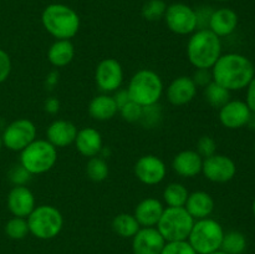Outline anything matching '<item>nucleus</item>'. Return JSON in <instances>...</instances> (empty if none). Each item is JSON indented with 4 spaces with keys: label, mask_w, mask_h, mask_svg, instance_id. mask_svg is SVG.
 <instances>
[{
    "label": "nucleus",
    "mask_w": 255,
    "mask_h": 254,
    "mask_svg": "<svg viewBox=\"0 0 255 254\" xmlns=\"http://www.w3.org/2000/svg\"><path fill=\"white\" fill-rule=\"evenodd\" d=\"M211 71L213 81L231 92L247 89L255 76L253 62L238 52L222 54Z\"/></svg>",
    "instance_id": "obj_1"
},
{
    "label": "nucleus",
    "mask_w": 255,
    "mask_h": 254,
    "mask_svg": "<svg viewBox=\"0 0 255 254\" xmlns=\"http://www.w3.org/2000/svg\"><path fill=\"white\" fill-rule=\"evenodd\" d=\"M187 59L196 69H212L222 55V40L209 29H197L187 42Z\"/></svg>",
    "instance_id": "obj_2"
},
{
    "label": "nucleus",
    "mask_w": 255,
    "mask_h": 254,
    "mask_svg": "<svg viewBox=\"0 0 255 254\" xmlns=\"http://www.w3.org/2000/svg\"><path fill=\"white\" fill-rule=\"evenodd\" d=\"M44 29L56 40H71L80 30V16L72 7L60 2L47 5L41 14Z\"/></svg>",
    "instance_id": "obj_3"
},
{
    "label": "nucleus",
    "mask_w": 255,
    "mask_h": 254,
    "mask_svg": "<svg viewBox=\"0 0 255 254\" xmlns=\"http://www.w3.org/2000/svg\"><path fill=\"white\" fill-rule=\"evenodd\" d=\"M127 92L129 99L139 106L156 105L163 95V81L153 70L141 69L129 80Z\"/></svg>",
    "instance_id": "obj_4"
},
{
    "label": "nucleus",
    "mask_w": 255,
    "mask_h": 254,
    "mask_svg": "<svg viewBox=\"0 0 255 254\" xmlns=\"http://www.w3.org/2000/svg\"><path fill=\"white\" fill-rule=\"evenodd\" d=\"M56 162L57 148L47 139L36 138L20 152V164L32 176L46 173Z\"/></svg>",
    "instance_id": "obj_5"
},
{
    "label": "nucleus",
    "mask_w": 255,
    "mask_h": 254,
    "mask_svg": "<svg viewBox=\"0 0 255 254\" xmlns=\"http://www.w3.org/2000/svg\"><path fill=\"white\" fill-rule=\"evenodd\" d=\"M223 237L224 231L222 224L208 217L194 221L187 241L197 254H211L221 251Z\"/></svg>",
    "instance_id": "obj_6"
},
{
    "label": "nucleus",
    "mask_w": 255,
    "mask_h": 254,
    "mask_svg": "<svg viewBox=\"0 0 255 254\" xmlns=\"http://www.w3.org/2000/svg\"><path fill=\"white\" fill-rule=\"evenodd\" d=\"M26 221L30 234L42 241L57 237L64 227V217L61 212L51 204L35 207Z\"/></svg>",
    "instance_id": "obj_7"
},
{
    "label": "nucleus",
    "mask_w": 255,
    "mask_h": 254,
    "mask_svg": "<svg viewBox=\"0 0 255 254\" xmlns=\"http://www.w3.org/2000/svg\"><path fill=\"white\" fill-rule=\"evenodd\" d=\"M194 219L184 207H166L156 228L166 242L187 241Z\"/></svg>",
    "instance_id": "obj_8"
},
{
    "label": "nucleus",
    "mask_w": 255,
    "mask_h": 254,
    "mask_svg": "<svg viewBox=\"0 0 255 254\" xmlns=\"http://www.w3.org/2000/svg\"><path fill=\"white\" fill-rule=\"evenodd\" d=\"M1 138L2 144L7 149L21 152L25 147L36 139V126L27 119H17L5 127Z\"/></svg>",
    "instance_id": "obj_9"
},
{
    "label": "nucleus",
    "mask_w": 255,
    "mask_h": 254,
    "mask_svg": "<svg viewBox=\"0 0 255 254\" xmlns=\"http://www.w3.org/2000/svg\"><path fill=\"white\" fill-rule=\"evenodd\" d=\"M163 19L167 27L177 35H191L198 29L196 10L184 2L168 5Z\"/></svg>",
    "instance_id": "obj_10"
},
{
    "label": "nucleus",
    "mask_w": 255,
    "mask_h": 254,
    "mask_svg": "<svg viewBox=\"0 0 255 254\" xmlns=\"http://www.w3.org/2000/svg\"><path fill=\"white\" fill-rule=\"evenodd\" d=\"M95 81L97 87L105 94L121 89L124 82V69L120 61L114 57L101 60L95 70Z\"/></svg>",
    "instance_id": "obj_11"
},
{
    "label": "nucleus",
    "mask_w": 255,
    "mask_h": 254,
    "mask_svg": "<svg viewBox=\"0 0 255 254\" xmlns=\"http://www.w3.org/2000/svg\"><path fill=\"white\" fill-rule=\"evenodd\" d=\"M202 173L213 183H227L236 177L237 164L226 154L214 153L213 156L203 158Z\"/></svg>",
    "instance_id": "obj_12"
},
{
    "label": "nucleus",
    "mask_w": 255,
    "mask_h": 254,
    "mask_svg": "<svg viewBox=\"0 0 255 254\" xmlns=\"http://www.w3.org/2000/svg\"><path fill=\"white\" fill-rule=\"evenodd\" d=\"M133 172L141 183L147 186H156L166 178L167 167L159 157L154 154H144L137 159Z\"/></svg>",
    "instance_id": "obj_13"
},
{
    "label": "nucleus",
    "mask_w": 255,
    "mask_h": 254,
    "mask_svg": "<svg viewBox=\"0 0 255 254\" xmlns=\"http://www.w3.org/2000/svg\"><path fill=\"white\" fill-rule=\"evenodd\" d=\"M251 116L252 111L248 105L242 100H229L219 109V121L228 129H238L247 126Z\"/></svg>",
    "instance_id": "obj_14"
},
{
    "label": "nucleus",
    "mask_w": 255,
    "mask_h": 254,
    "mask_svg": "<svg viewBox=\"0 0 255 254\" xmlns=\"http://www.w3.org/2000/svg\"><path fill=\"white\" fill-rule=\"evenodd\" d=\"M166 241L156 227H141L132 237L133 254H161Z\"/></svg>",
    "instance_id": "obj_15"
},
{
    "label": "nucleus",
    "mask_w": 255,
    "mask_h": 254,
    "mask_svg": "<svg viewBox=\"0 0 255 254\" xmlns=\"http://www.w3.org/2000/svg\"><path fill=\"white\" fill-rule=\"evenodd\" d=\"M6 206L14 217L27 218L36 207L35 196L26 186H14L6 197Z\"/></svg>",
    "instance_id": "obj_16"
},
{
    "label": "nucleus",
    "mask_w": 255,
    "mask_h": 254,
    "mask_svg": "<svg viewBox=\"0 0 255 254\" xmlns=\"http://www.w3.org/2000/svg\"><path fill=\"white\" fill-rule=\"evenodd\" d=\"M197 85L191 76L176 77L167 87V99L173 106H184L189 104L197 95Z\"/></svg>",
    "instance_id": "obj_17"
},
{
    "label": "nucleus",
    "mask_w": 255,
    "mask_h": 254,
    "mask_svg": "<svg viewBox=\"0 0 255 254\" xmlns=\"http://www.w3.org/2000/svg\"><path fill=\"white\" fill-rule=\"evenodd\" d=\"M77 127L67 120H55L46 129V139L56 148H64L75 142Z\"/></svg>",
    "instance_id": "obj_18"
},
{
    "label": "nucleus",
    "mask_w": 255,
    "mask_h": 254,
    "mask_svg": "<svg viewBox=\"0 0 255 254\" xmlns=\"http://www.w3.org/2000/svg\"><path fill=\"white\" fill-rule=\"evenodd\" d=\"M203 158L196 149H184L177 153L172 161V168L178 176L183 178H193L202 173Z\"/></svg>",
    "instance_id": "obj_19"
},
{
    "label": "nucleus",
    "mask_w": 255,
    "mask_h": 254,
    "mask_svg": "<svg viewBox=\"0 0 255 254\" xmlns=\"http://www.w3.org/2000/svg\"><path fill=\"white\" fill-rule=\"evenodd\" d=\"M74 143L79 153L89 158L99 156L104 147L101 133L94 127H84L79 129Z\"/></svg>",
    "instance_id": "obj_20"
},
{
    "label": "nucleus",
    "mask_w": 255,
    "mask_h": 254,
    "mask_svg": "<svg viewBox=\"0 0 255 254\" xmlns=\"http://www.w3.org/2000/svg\"><path fill=\"white\" fill-rule=\"evenodd\" d=\"M238 26V15L229 7H221L213 10L208 29L213 31L217 36L226 37L233 34Z\"/></svg>",
    "instance_id": "obj_21"
},
{
    "label": "nucleus",
    "mask_w": 255,
    "mask_h": 254,
    "mask_svg": "<svg viewBox=\"0 0 255 254\" xmlns=\"http://www.w3.org/2000/svg\"><path fill=\"white\" fill-rule=\"evenodd\" d=\"M164 208L166 207L159 199L147 197L137 204L133 216L141 227H156Z\"/></svg>",
    "instance_id": "obj_22"
},
{
    "label": "nucleus",
    "mask_w": 255,
    "mask_h": 254,
    "mask_svg": "<svg viewBox=\"0 0 255 254\" xmlns=\"http://www.w3.org/2000/svg\"><path fill=\"white\" fill-rule=\"evenodd\" d=\"M184 208L193 217L194 221L208 218L214 211V199L204 191H196L189 193Z\"/></svg>",
    "instance_id": "obj_23"
},
{
    "label": "nucleus",
    "mask_w": 255,
    "mask_h": 254,
    "mask_svg": "<svg viewBox=\"0 0 255 254\" xmlns=\"http://www.w3.org/2000/svg\"><path fill=\"white\" fill-rule=\"evenodd\" d=\"M87 110H89L90 116L97 121H109V120L114 119L119 112V107H117L114 97L107 94L95 96L90 101Z\"/></svg>",
    "instance_id": "obj_24"
},
{
    "label": "nucleus",
    "mask_w": 255,
    "mask_h": 254,
    "mask_svg": "<svg viewBox=\"0 0 255 254\" xmlns=\"http://www.w3.org/2000/svg\"><path fill=\"white\" fill-rule=\"evenodd\" d=\"M75 46L71 40H56L47 50V60L55 67H65L74 60Z\"/></svg>",
    "instance_id": "obj_25"
},
{
    "label": "nucleus",
    "mask_w": 255,
    "mask_h": 254,
    "mask_svg": "<svg viewBox=\"0 0 255 254\" xmlns=\"http://www.w3.org/2000/svg\"><path fill=\"white\" fill-rule=\"evenodd\" d=\"M112 229L117 236L122 238H132L137 232L139 231L141 226L138 224L133 214L120 213L112 219Z\"/></svg>",
    "instance_id": "obj_26"
},
{
    "label": "nucleus",
    "mask_w": 255,
    "mask_h": 254,
    "mask_svg": "<svg viewBox=\"0 0 255 254\" xmlns=\"http://www.w3.org/2000/svg\"><path fill=\"white\" fill-rule=\"evenodd\" d=\"M188 196L187 187L178 182L169 183L163 191V201L167 207H184Z\"/></svg>",
    "instance_id": "obj_27"
},
{
    "label": "nucleus",
    "mask_w": 255,
    "mask_h": 254,
    "mask_svg": "<svg viewBox=\"0 0 255 254\" xmlns=\"http://www.w3.org/2000/svg\"><path fill=\"white\" fill-rule=\"evenodd\" d=\"M203 94L206 101L214 109H221L231 100V91H228L214 81H212L211 84L204 87Z\"/></svg>",
    "instance_id": "obj_28"
},
{
    "label": "nucleus",
    "mask_w": 255,
    "mask_h": 254,
    "mask_svg": "<svg viewBox=\"0 0 255 254\" xmlns=\"http://www.w3.org/2000/svg\"><path fill=\"white\" fill-rule=\"evenodd\" d=\"M247 249V239L243 233L238 231H231L224 233L221 251L227 254H242Z\"/></svg>",
    "instance_id": "obj_29"
},
{
    "label": "nucleus",
    "mask_w": 255,
    "mask_h": 254,
    "mask_svg": "<svg viewBox=\"0 0 255 254\" xmlns=\"http://www.w3.org/2000/svg\"><path fill=\"white\" fill-rule=\"evenodd\" d=\"M109 164L102 157L96 156L89 158L86 164V174L92 182H104L109 177Z\"/></svg>",
    "instance_id": "obj_30"
},
{
    "label": "nucleus",
    "mask_w": 255,
    "mask_h": 254,
    "mask_svg": "<svg viewBox=\"0 0 255 254\" xmlns=\"http://www.w3.org/2000/svg\"><path fill=\"white\" fill-rule=\"evenodd\" d=\"M5 233L10 239H15V241L24 239L27 234H30L26 218H21V217L10 218L5 224Z\"/></svg>",
    "instance_id": "obj_31"
},
{
    "label": "nucleus",
    "mask_w": 255,
    "mask_h": 254,
    "mask_svg": "<svg viewBox=\"0 0 255 254\" xmlns=\"http://www.w3.org/2000/svg\"><path fill=\"white\" fill-rule=\"evenodd\" d=\"M167 4L163 0H148L142 6V16L148 21H157L166 14Z\"/></svg>",
    "instance_id": "obj_32"
},
{
    "label": "nucleus",
    "mask_w": 255,
    "mask_h": 254,
    "mask_svg": "<svg viewBox=\"0 0 255 254\" xmlns=\"http://www.w3.org/2000/svg\"><path fill=\"white\" fill-rule=\"evenodd\" d=\"M162 120V110L158 104L151 106L142 107V115L138 122L146 128H154L159 125Z\"/></svg>",
    "instance_id": "obj_33"
},
{
    "label": "nucleus",
    "mask_w": 255,
    "mask_h": 254,
    "mask_svg": "<svg viewBox=\"0 0 255 254\" xmlns=\"http://www.w3.org/2000/svg\"><path fill=\"white\" fill-rule=\"evenodd\" d=\"M32 174L27 172L21 164H15L7 172V178L14 186H26L27 182L31 179Z\"/></svg>",
    "instance_id": "obj_34"
},
{
    "label": "nucleus",
    "mask_w": 255,
    "mask_h": 254,
    "mask_svg": "<svg viewBox=\"0 0 255 254\" xmlns=\"http://www.w3.org/2000/svg\"><path fill=\"white\" fill-rule=\"evenodd\" d=\"M161 254H197L188 241L166 242Z\"/></svg>",
    "instance_id": "obj_35"
},
{
    "label": "nucleus",
    "mask_w": 255,
    "mask_h": 254,
    "mask_svg": "<svg viewBox=\"0 0 255 254\" xmlns=\"http://www.w3.org/2000/svg\"><path fill=\"white\" fill-rule=\"evenodd\" d=\"M196 151L202 158H207V157L213 156L217 153V142L213 137L211 136H202L197 142Z\"/></svg>",
    "instance_id": "obj_36"
},
{
    "label": "nucleus",
    "mask_w": 255,
    "mask_h": 254,
    "mask_svg": "<svg viewBox=\"0 0 255 254\" xmlns=\"http://www.w3.org/2000/svg\"><path fill=\"white\" fill-rule=\"evenodd\" d=\"M119 112L121 114L122 119L127 122H138L141 119L142 115V106H139L138 104L133 102L131 100L129 102H127L126 105L121 107L119 110Z\"/></svg>",
    "instance_id": "obj_37"
},
{
    "label": "nucleus",
    "mask_w": 255,
    "mask_h": 254,
    "mask_svg": "<svg viewBox=\"0 0 255 254\" xmlns=\"http://www.w3.org/2000/svg\"><path fill=\"white\" fill-rule=\"evenodd\" d=\"M12 64L11 59H10L9 54L5 50L0 49V84L6 81L7 77L10 76L11 72Z\"/></svg>",
    "instance_id": "obj_38"
},
{
    "label": "nucleus",
    "mask_w": 255,
    "mask_h": 254,
    "mask_svg": "<svg viewBox=\"0 0 255 254\" xmlns=\"http://www.w3.org/2000/svg\"><path fill=\"white\" fill-rule=\"evenodd\" d=\"M191 77L194 81V84L197 85V87H203V89L213 81L211 69H196L193 76Z\"/></svg>",
    "instance_id": "obj_39"
},
{
    "label": "nucleus",
    "mask_w": 255,
    "mask_h": 254,
    "mask_svg": "<svg viewBox=\"0 0 255 254\" xmlns=\"http://www.w3.org/2000/svg\"><path fill=\"white\" fill-rule=\"evenodd\" d=\"M212 12H213V9H211L209 6H201L196 10L198 29H208Z\"/></svg>",
    "instance_id": "obj_40"
},
{
    "label": "nucleus",
    "mask_w": 255,
    "mask_h": 254,
    "mask_svg": "<svg viewBox=\"0 0 255 254\" xmlns=\"http://www.w3.org/2000/svg\"><path fill=\"white\" fill-rule=\"evenodd\" d=\"M246 104L248 105L249 110L255 114V76L253 77L249 85L247 86V99Z\"/></svg>",
    "instance_id": "obj_41"
},
{
    "label": "nucleus",
    "mask_w": 255,
    "mask_h": 254,
    "mask_svg": "<svg viewBox=\"0 0 255 254\" xmlns=\"http://www.w3.org/2000/svg\"><path fill=\"white\" fill-rule=\"evenodd\" d=\"M112 97H114V100H115V102H116L119 110L121 109L124 105H126L127 102L131 101L128 92H127V89H119L117 91H115V95Z\"/></svg>",
    "instance_id": "obj_42"
},
{
    "label": "nucleus",
    "mask_w": 255,
    "mask_h": 254,
    "mask_svg": "<svg viewBox=\"0 0 255 254\" xmlns=\"http://www.w3.org/2000/svg\"><path fill=\"white\" fill-rule=\"evenodd\" d=\"M44 110L50 115H55L60 110V101L56 97H49L44 104Z\"/></svg>",
    "instance_id": "obj_43"
},
{
    "label": "nucleus",
    "mask_w": 255,
    "mask_h": 254,
    "mask_svg": "<svg viewBox=\"0 0 255 254\" xmlns=\"http://www.w3.org/2000/svg\"><path fill=\"white\" fill-rule=\"evenodd\" d=\"M57 80H59V74H57L56 71L50 72L49 76H47V79H46V85L49 87L55 86V84L57 82Z\"/></svg>",
    "instance_id": "obj_44"
},
{
    "label": "nucleus",
    "mask_w": 255,
    "mask_h": 254,
    "mask_svg": "<svg viewBox=\"0 0 255 254\" xmlns=\"http://www.w3.org/2000/svg\"><path fill=\"white\" fill-rule=\"evenodd\" d=\"M247 126H249L251 128H255V114H253V112H252V116L251 119H249L248 125H247Z\"/></svg>",
    "instance_id": "obj_45"
},
{
    "label": "nucleus",
    "mask_w": 255,
    "mask_h": 254,
    "mask_svg": "<svg viewBox=\"0 0 255 254\" xmlns=\"http://www.w3.org/2000/svg\"><path fill=\"white\" fill-rule=\"evenodd\" d=\"M252 211H253V214H254V217H255V198H254V201H253V204H252Z\"/></svg>",
    "instance_id": "obj_46"
},
{
    "label": "nucleus",
    "mask_w": 255,
    "mask_h": 254,
    "mask_svg": "<svg viewBox=\"0 0 255 254\" xmlns=\"http://www.w3.org/2000/svg\"><path fill=\"white\" fill-rule=\"evenodd\" d=\"M211 254H227V253H224L223 251H217V252H214V253H211Z\"/></svg>",
    "instance_id": "obj_47"
},
{
    "label": "nucleus",
    "mask_w": 255,
    "mask_h": 254,
    "mask_svg": "<svg viewBox=\"0 0 255 254\" xmlns=\"http://www.w3.org/2000/svg\"><path fill=\"white\" fill-rule=\"evenodd\" d=\"M2 146H4V144H2V138H1V134H0V149H1Z\"/></svg>",
    "instance_id": "obj_48"
},
{
    "label": "nucleus",
    "mask_w": 255,
    "mask_h": 254,
    "mask_svg": "<svg viewBox=\"0 0 255 254\" xmlns=\"http://www.w3.org/2000/svg\"><path fill=\"white\" fill-rule=\"evenodd\" d=\"M216 1H228V0H216Z\"/></svg>",
    "instance_id": "obj_49"
},
{
    "label": "nucleus",
    "mask_w": 255,
    "mask_h": 254,
    "mask_svg": "<svg viewBox=\"0 0 255 254\" xmlns=\"http://www.w3.org/2000/svg\"><path fill=\"white\" fill-rule=\"evenodd\" d=\"M254 154H255V147H254Z\"/></svg>",
    "instance_id": "obj_50"
}]
</instances>
